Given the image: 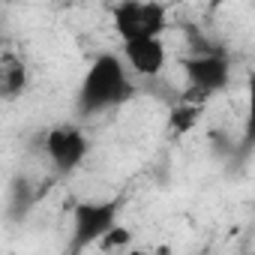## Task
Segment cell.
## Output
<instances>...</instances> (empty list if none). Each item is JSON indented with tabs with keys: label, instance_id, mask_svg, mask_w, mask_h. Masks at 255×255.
Here are the masks:
<instances>
[{
	"label": "cell",
	"instance_id": "5b68a950",
	"mask_svg": "<svg viewBox=\"0 0 255 255\" xmlns=\"http://www.w3.org/2000/svg\"><path fill=\"white\" fill-rule=\"evenodd\" d=\"M120 222V201H78L72 210V240L69 252H84L87 246H96L105 231H111Z\"/></svg>",
	"mask_w": 255,
	"mask_h": 255
},
{
	"label": "cell",
	"instance_id": "9c48e42d",
	"mask_svg": "<svg viewBox=\"0 0 255 255\" xmlns=\"http://www.w3.org/2000/svg\"><path fill=\"white\" fill-rule=\"evenodd\" d=\"M201 105L204 102H189L183 99L180 105H174L168 111V132L171 138H180V135H189L195 129V123L201 120Z\"/></svg>",
	"mask_w": 255,
	"mask_h": 255
},
{
	"label": "cell",
	"instance_id": "277c9868",
	"mask_svg": "<svg viewBox=\"0 0 255 255\" xmlns=\"http://www.w3.org/2000/svg\"><path fill=\"white\" fill-rule=\"evenodd\" d=\"M42 150H45L51 168L66 177V174H72L84 165V159L90 153V138L75 120H60L51 129H45Z\"/></svg>",
	"mask_w": 255,
	"mask_h": 255
},
{
	"label": "cell",
	"instance_id": "8992f818",
	"mask_svg": "<svg viewBox=\"0 0 255 255\" xmlns=\"http://www.w3.org/2000/svg\"><path fill=\"white\" fill-rule=\"evenodd\" d=\"M120 57L132 75L156 78L168 63V48L162 36H141V39H126L120 48Z\"/></svg>",
	"mask_w": 255,
	"mask_h": 255
},
{
	"label": "cell",
	"instance_id": "3957f363",
	"mask_svg": "<svg viewBox=\"0 0 255 255\" xmlns=\"http://www.w3.org/2000/svg\"><path fill=\"white\" fill-rule=\"evenodd\" d=\"M111 27L120 36V42L162 36L168 27V9L159 0H117L111 6Z\"/></svg>",
	"mask_w": 255,
	"mask_h": 255
},
{
	"label": "cell",
	"instance_id": "ba28073f",
	"mask_svg": "<svg viewBox=\"0 0 255 255\" xmlns=\"http://www.w3.org/2000/svg\"><path fill=\"white\" fill-rule=\"evenodd\" d=\"M39 195H42V192H39L30 180L15 177V180H12V186H9V201H6V213H9V219L24 222V219H27V213L36 207Z\"/></svg>",
	"mask_w": 255,
	"mask_h": 255
},
{
	"label": "cell",
	"instance_id": "6da1fadb",
	"mask_svg": "<svg viewBox=\"0 0 255 255\" xmlns=\"http://www.w3.org/2000/svg\"><path fill=\"white\" fill-rule=\"evenodd\" d=\"M132 93H135L132 72L126 69L123 57L114 51H102L93 57V63L87 66L78 84L75 111L78 117H96L102 111H111V108H120L123 102H129Z\"/></svg>",
	"mask_w": 255,
	"mask_h": 255
},
{
	"label": "cell",
	"instance_id": "52a82bcc",
	"mask_svg": "<svg viewBox=\"0 0 255 255\" xmlns=\"http://www.w3.org/2000/svg\"><path fill=\"white\" fill-rule=\"evenodd\" d=\"M30 87V69L24 63L21 54L15 51H6V54H0V99H21Z\"/></svg>",
	"mask_w": 255,
	"mask_h": 255
},
{
	"label": "cell",
	"instance_id": "7a4b0ae2",
	"mask_svg": "<svg viewBox=\"0 0 255 255\" xmlns=\"http://www.w3.org/2000/svg\"><path fill=\"white\" fill-rule=\"evenodd\" d=\"M183 78H186V93L183 99L189 102H207L210 96L222 93L231 81V60L219 48H195V54L183 57L180 63Z\"/></svg>",
	"mask_w": 255,
	"mask_h": 255
},
{
	"label": "cell",
	"instance_id": "30bf717a",
	"mask_svg": "<svg viewBox=\"0 0 255 255\" xmlns=\"http://www.w3.org/2000/svg\"><path fill=\"white\" fill-rule=\"evenodd\" d=\"M126 243H129V231H126V228L117 222L111 231L102 234V240H99L96 246H102V249H117V246H126Z\"/></svg>",
	"mask_w": 255,
	"mask_h": 255
}]
</instances>
